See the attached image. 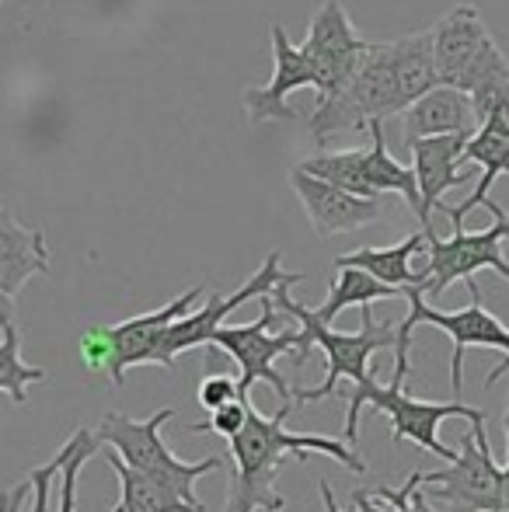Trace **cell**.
<instances>
[{"label":"cell","instance_id":"13","mask_svg":"<svg viewBox=\"0 0 509 512\" xmlns=\"http://www.w3.org/2000/svg\"><path fill=\"white\" fill-rule=\"evenodd\" d=\"M300 53L311 60L314 74H318V102H325V98H335L353 81L356 70L367 60L370 42L360 39V32L349 21V11L342 7V0H325L311 14V25H307Z\"/></svg>","mask_w":509,"mask_h":512},{"label":"cell","instance_id":"30","mask_svg":"<svg viewBox=\"0 0 509 512\" xmlns=\"http://www.w3.org/2000/svg\"><path fill=\"white\" fill-rule=\"evenodd\" d=\"M353 506L356 512H398L381 488H374V492L370 488H353Z\"/></svg>","mask_w":509,"mask_h":512},{"label":"cell","instance_id":"10","mask_svg":"<svg viewBox=\"0 0 509 512\" xmlns=\"http://www.w3.org/2000/svg\"><path fill=\"white\" fill-rule=\"evenodd\" d=\"M503 485V464L492 453L485 425L464 432L454 464L422 471V495L450 512H506Z\"/></svg>","mask_w":509,"mask_h":512},{"label":"cell","instance_id":"26","mask_svg":"<svg viewBox=\"0 0 509 512\" xmlns=\"http://www.w3.org/2000/svg\"><path fill=\"white\" fill-rule=\"evenodd\" d=\"M102 450L98 436L91 429H74V436L60 446V457H63V467H60V512H74L77 506V478H81L84 464H88L95 453Z\"/></svg>","mask_w":509,"mask_h":512},{"label":"cell","instance_id":"22","mask_svg":"<svg viewBox=\"0 0 509 512\" xmlns=\"http://www.w3.org/2000/svg\"><path fill=\"white\" fill-rule=\"evenodd\" d=\"M398 297H405V293L394 290V286L377 283L370 272H363V269H335L328 300L314 307V317H318V321H325V324H335V317H339L346 307H374L377 300H398Z\"/></svg>","mask_w":509,"mask_h":512},{"label":"cell","instance_id":"28","mask_svg":"<svg viewBox=\"0 0 509 512\" xmlns=\"http://www.w3.org/2000/svg\"><path fill=\"white\" fill-rule=\"evenodd\" d=\"M199 405H203L206 411H220L224 405H234V401H241V387L238 380L224 377V373H210L206 380H199V391H196Z\"/></svg>","mask_w":509,"mask_h":512},{"label":"cell","instance_id":"34","mask_svg":"<svg viewBox=\"0 0 509 512\" xmlns=\"http://www.w3.org/2000/svg\"><path fill=\"white\" fill-rule=\"evenodd\" d=\"M0 4H4V0H0Z\"/></svg>","mask_w":509,"mask_h":512},{"label":"cell","instance_id":"31","mask_svg":"<svg viewBox=\"0 0 509 512\" xmlns=\"http://www.w3.org/2000/svg\"><path fill=\"white\" fill-rule=\"evenodd\" d=\"M11 324H14V300L0 293V331L11 328Z\"/></svg>","mask_w":509,"mask_h":512},{"label":"cell","instance_id":"17","mask_svg":"<svg viewBox=\"0 0 509 512\" xmlns=\"http://www.w3.org/2000/svg\"><path fill=\"white\" fill-rule=\"evenodd\" d=\"M475 133H478V115L471 98L457 88H443V84L401 112V143H405V150L419 140H433V136H475Z\"/></svg>","mask_w":509,"mask_h":512},{"label":"cell","instance_id":"14","mask_svg":"<svg viewBox=\"0 0 509 512\" xmlns=\"http://www.w3.org/2000/svg\"><path fill=\"white\" fill-rule=\"evenodd\" d=\"M272 39V77L262 88H248L245 95V112L248 122L262 126V122H293L297 112L290 108V95L300 88H314L318 91V74H314L311 60L300 53V46H293L290 35L283 25L269 28Z\"/></svg>","mask_w":509,"mask_h":512},{"label":"cell","instance_id":"25","mask_svg":"<svg viewBox=\"0 0 509 512\" xmlns=\"http://www.w3.org/2000/svg\"><path fill=\"white\" fill-rule=\"evenodd\" d=\"M46 380V370L42 366H28L21 359V331L4 328L0 331V391L14 401V405H25L28 401V387L42 384Z\"/></svg>","mask_w":509,"mask_h":512},{"label":"cell","instance_id":"15","mask_svg":"<svg viewBox=\"0 0 509 512\" xmlns=\"http://www.w3.org/2000/svg\"><path fill=\"white\" fill-rule=\"evenodd\" d=\"M290 189L300 199L307 220H311L314 234L318 237H339L363 230L370 223L381 220V199H363L353 196L346 189H335V185L321 182V178L307 175V171L293 168L290 171Z\"/></svg>","mask_w":509,"mask_h":512},{"label":"cell","instance_id":"29","mask_svg":"<svg viewBox=\"0 0 509 512\" xmlns=\"http://www.w3.org/2000/svg\"><path fill=\"white\" fill-rule=\"evenodd\" d=\"M60 467H63V457L56 453L49 464L42 467H32L28 471V492H32V512H49V499H53V478H60Z\"/></svg>","mask_w":509,"mask_h":512},{"label":"cell","instance_id":"4","mask_svg":"<svg viewBox=\"0 0 509 512\" xmlns=\"http://www.w3.org/2000/svg\"><path fill=\"white\" fill-rule=\"evenodd\" d=\"M293 283H283L269 293L272 304H276L279 314L293 317L304 331V349H300L297 359H307L311 349H321L328 356V373L318 387L311 391H293V405H318V401H328L339 394V384L342 380H367L370 373V356L374 352H394L398 345V324H377L374 321V310L370 307H360L363 310V328L360 331H335L332 324L318 321L314 317V307H304L293 300Z\"/></svg>","mask_w":509,"mask_h":512},{"label":"cell","instance_id":"7","mask_svg":"<svg viewBox=\"0 0 509 512\" xmlns=\"http://www.w3.org/2000/svg\"><path fill=\"white\" fill-rule=\"evenodd\" d=\"M363 408H374V411H384L391 418V439L401 443L422 446L426 453L440 457L443 464H454L457 460V450H450L447 443L440 439V425L447 418H468L471 425H485V411L464 405V401H419L405 391V387H394L387 384L381 387L377 377L370 373L367 380L353 384V394H349V411H346V443L356 446L360 443V411Z\"/></svg>","mask_w":509,"mask_h":512},{"label":"cell","instance_id":"24","mask_svg":"<svg viewBox=\"0 0 509 512\" xmlns=\"http://www.w3.org/2000/svg\"><path fill=\"white\" fill-rule=\"evenodd\" d=\"M363 157H367V150H363V147H356V150H321V154L300 161L297 168L307 171V175H314V178H321V182L335 185V189L353 192V196L377 199L374 192H370L367 178H363Z\"/></svg>","mask_w":509,"mask_h":512},{"label":"cell","instance_id":"3","mask_svg":"<svg viewBox=\"0 0 509 512\" xmlns=\"http://www.w3.org/2000/svg\"><path fill=\"white\" fill-rule=\"evenodd\" d=\"M433 60L443 88L471 98L482 126L489 115H509V60L492 39L475 4H457L433 28Z\"/></svg>","mask_w":509,"mask_h":512},{"label":"cell","instance_id":"8","mask_svg":"<svg viewBox=\"0 0 509 512\" xmlns=\"http://www.w3.org/2000/svg\"><path fill=\"white\" fill-rule=\"evenodd\" d=\"M206 297L203 286L178 293L171 304L150 310V314L129 317L119 324H95L81 335V356L88 363V370L105 373L116 387L126 384V373L140 363H157V352L168 335V328L175 321H182L185 314L196 310L199 300Z\"/></svg>","mask_w":509,"mask_h":512},{"label":"cell","instance_id":"23","mask_svg":"<svg viewBox=\"0 0 509 512\" xmlns=\"http://www.w3.org/2000/svg\"><path fill=\"white\" fill-rule=\"evenodd\" d=\"M105 460H109V467L119 478V506H116L119 512H203V509H192L185 499H178L171 488L136 474L112 450H105Z\"/></svg>","mask_w":509,"mask_h":512},{"label":"cell","instance_id":"6","mask_svg":"<svg viewBox=\"0 0 509 512\" xmlns=\"http://www.w3.org/2000/svg\"><path fill=\"white\" fill-rule=\"evenodd\" d=\"M175 418V408H161L150 418H133L123 411H109L98 422L95 436L102 446H109L126 467H133L136 474L157 481V485L171 488L178 499H185L192 509H203V499L196 495V481L203 474H213L220 467V457H206L199 464H185L168 450V443L161 439V425H168Z\"/></svg>","mask_w":509,"mask_h":512},{"label":"cell","instance_id":"35","mask_svg":"<svg viewBox=\"0 0 509 512\" xmlns=\"http://www.w3.org/2000/svg\"><path fill=\"white\" fill-rule=\"evenodd\" d=\"M506 512H509V509H506Z\"/></svg>","mask_w":509,"mask_h":512},{"label":"cell","instance_id":"19","mask_svg":"<svg viewBox=\"0 0 509 512\" xmlns=\"http://www.w3.org/2000/svg\"><path fill=\"white\" fill-rule=\"evenodd\" d=\"M35 276H49L46 234L18 223L0 206V293L14 300Z\"/></svg>","mask_w":509,"mask_h":512},{"label":"cell","instance_id":"33","mask_svg":"<svg viewBox=\"0 0 509 512\" xmlns=\"http://www.w3.org/2000/svg\"><path fill=\"white\" fill-rule=\"evenodd\" d=\"M318 492H321V502H325V512H342L339 502H335L332 485H328V481H318Z\"/></svg>","mask_w":509,"mask_h":512},{"label":"cell","instance_id":"16","mask_svg":"<svg viewBox=\"0 0 509 512\" xmlns=\"http://www.w3.org/2000/svg\"><path fill=\"white\" fill-rule=\"evenodd\" d=\"M471 136H433V140H419L408 147L412 154L415 185H419L422 199V230H433V209H443V196L457 185L471 178L468 164H464V147Z\"/></svg>","mask_w":509,"mask_h":512},{"label":"cell","instance_id":"12","mask_svg":"<svg viewBox=\"0 0 509 512\" xmlns=\"http://www.w3.org/2000/svg\"><path fill=\"white\" fill-rule=\"evenodd\" d=\"M279 262H283V255H279V251H269L265 262H262V269H258L245 286H238V290L227 293V297L210 293L203 307H196L192 314H185L182 321L171 324L168 335H164V342H161V352H157V366L175 370V363H178L182 352L199 349V345H213V338H217V331L224 328L227 317H231L238 307H245L248 300L269 297V293L283 283H293V286L304 283L300 272H283V265Z\"/></svg>","mask_w":509,"mask_h":512},{"label":"cell","instance_id":"21","mask_svg":"<svg viewBox=\"0 0 509 512\" xmlns=\"http://www.w3.org/2000/svg\"><path fill=\"white\" fill-rule=\"evenodd\" d=\"M367 133H370V147H367V157H363V178H367L370 192H374L377 199L394 192V196L405 199L408 209L422 220V199H419V185H415V171L391 157L384 122H374Z\"/></svg>","mask_w":509,"mask_h":512},{"label":"cell","instance_id":"20","mask_svg":"<svg viewBox=\"0 0 509 512\" xmlns=\"http://www.w3.org/2000/svg\"><path fill=\"white\" fill-rule=\"evenodd\" d=\"M426 251V230H415L405 241L391 244V248H356L349 255L335 258V269H363L384 286H394V290L408 293L419 286L422 290V272L415 269V255Z\"/></svg>","mask_w":509,"mask_h":512},{"label":"cell","instance_id":"5","mask_svg":"<svg viewBox=\"0 0 509 512\" xmlns=\"http://www.w3.org/2000/svg\"><path fill=\"white\" fill-rule=\"evenodd\" d=\"M468 290H471V304L461 307V310L429 307V300L422 297L419 286L405 293L408 314H405V321L398 324V345H394V377H391L394 387H405L408 352H412V331L419 328V324H433V328L447 331V338L454 342V356H450V387H454V394L464 391V356H468V349H496V352H503V363L489 373L485 387H492L499 377H506V373H509V328L499 321L496 314H492L489 307L482 304V290H478L475 279L468 283Z\"/></svg>","mask_w":509,"mask_h":512},{"label":"cell","instance_id":"2","mask_svg":"<svg viewBox=\"0 0 509 512\" xmlns=\"http://www.w3.org/2000/svg\"><path fill=\"white\" fill-rule=\"evenodd\" d=\"M248 405V422L238 436L227 443L231 457V485H227V506L224 512H283L286 499L276 492L279 471L290 457L311 460L314 453L339 460L346 471L367 474V460L360 450L342 439L325 436H304V432L286 429V415L293 405H279L276 415H262L252 401Z\"/></svg>","mask_w":509,"mask_h":512},{"label":"cell","instance_id":"1","mask_svg":"<svg viewBox=\"0 0 509 512\" xmlns=\"http://www.w3.org/2000/svg\"><path fill=\"white\" fill-rule=\"evenodd\" d=\"M440 88L433 60V32H412L401 39L370 42V53L356 77L335 98L314 105L307 133L325 147L339 133H363L374 122L401 115L422 95Z\"/></svg>","mask_w":509,"mask_h":512},{"label":"cell","instance_id":"27","mask_svg":"<svg viewBox=\"0 0 509 512\" xmlns=\"http://www.w3.org/2000/svg\"><path fill=\"white\" fill-rule=\"evenodd\" d=\"M245 422H248V405L245 401H234V405H224L220 411H213L210 422L189 425V432H196V436L199 432H217V436H224L227 443H231V439L245 429Z\"/></svg>","mask_w":509,"mask_h":512},{"label":"cell","instance_id":"11","mask_svg":"<svg viewBox=\"0 0 509 512\" xmlns=\"http://www.w3.org/2000/svg\"><path fill=\"white\" fill-rule=\"evenodd\" d=\"M276 314L279 310H276V304H272V297H262V314H258V321L224 324V328L217 331V338H213V345L238 363L241 401H252L255 384H269L272 391L279 394L283 405H293L290 384H286L283 373H279L272 363H276L279 356H286V352L300 356V349H304V331L286 328V331H279V335H272V321H276Z\"/></svg>","mask_w":509,"mask_h":512},{"label":"cell","instance_id":"32","mask_svg":"<svg viewBox=\"0 0 509 512\" xmlns=\"http://www.w3.org/2000/svg\"><path fill=\"white\" fill-rule=\"evenodd\" d=\"M28 495H32L28 492V481H21L18 488H11V506H7V512H21V502H25Z\"/></svg>","mask_w":509,"mask_h":512},{"label":"cell","instance_id":"18","mask_svg":"<svg viewBox=\"0 0 509 512\" xmlns=\"http://www.w3.org/2000/svg\"><path fill=\"white\" fill-rule=\"evenodd\" d=\"M464 164H478L482 175H478L475 192L461 206H443V213L450 216L454 230H464V216L471 209L489 203V192L499 182V175H509V115H489L478 126V133L464 147Z\"/></svg>","mask_w":509,"mask_h":512},{"label":"cell","instance_id":"9","mask_svg":"<svg viewBox=\"0 0 509 512\" xmlns=\"http://www.w3.org/2000/svg\"><path fill=\"white\" fill-rule=\"evenodd\" d=\"M492 213V227L485 230H454V237H436L426 230V265H422V297L436 300L454 283H471L482 269H492L509 283V262L503 255V241L509 237V213L499 203H485Z\"/></svg>","mask_w":509,"mask_h":512}]
</instances>
